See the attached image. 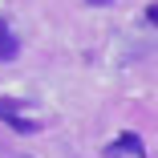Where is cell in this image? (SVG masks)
<instances>
[{"mask_svg": "<svg viewBox=\"0 0 158 158\" xmlns=\"http://www.w3.org/2000/svg\"><path fill=\"white\" fill-rule=\"evenodd\" d=\"M106 154H114V158H122V154H130V158H146V146H142L138 134H122V138H114V142L106 146Z\"/></svg>", "mask_w": 158, "mask_h": 158, "instance_id": "cell-1", "label": "cell"}, {"mask_svg": "<svg viewBox=\"0 0 158 158\" xmlns=\"http://www.w3.org/2000/svg\"><path fill=\"white\" fill-rule=\"evenodd\" d=\"M146 20H150V24H158V4H150V8H146Z\"/></svg>", "mask_w": 158, "mask_h": 158, "instance_id": "cell-3", "label": "cell"}, {"mask_svg": "<svg viewBox=\"0 0 158 158\" xmlns=\"http://www.w3.org/2000/svg\"><path fill=\"white\" fill-rule=\"evenodd\" d=\"M20 53V41H16V33L8 28V20H0V61H12Z\"/></svg>", "mask_w": 158, "mask_h": 158, "instance_id": "cell-2", "label": "cell"}, {"mask_svg": "<svg viewBox=\"0 0 158 158\" xmlns=\"http://www.w3.org/2000/svg\"><path fill=\"white\" fill-rule=\"evenodd\" d=\"M89 4H110V0H89Z\"/></svg>", "mask_w": 158, "mask_h": 158, "instance_id": "cell-4", "label": "cell"}]
</instances>
